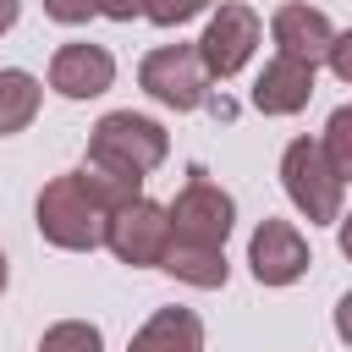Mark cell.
<instances>
[{
	"label": "cell",
	"instance_id": "1",
	"mask_svg": "<svg viewBox=\"0 0 352 352\" xmlns=\"http://www.w3.org/2000/svg\"><path fill=\"white\" fill-rule=\"evenodd\" d=\"M126 198H138V192H126L121 182L99 176L94 165H82V170H66V176L44 182V192L33 204V220H38L44 242H55L66 253H94V248H104L110 214Z\"/></svg>",
	"mask_w": 352,
	"mask_h": 352
},
{
	"label": "cell",
	"instance_id": "2",
	"mask_svg": "<svg viewBox=\"0 0 352 352\" xmlns=\"http://www.w3.org/2000/svg\"><path fill=\"white\" fill-rule=\"evenodd\" d=\"M170 154V138L154 116L138 110H110L99 116V126L88 132V165L110 182H121L126 192H143V176L160 170Z\"/></svg>",
	"mask_w": 352,
	"mask_h": 352
},
{
	"label": "cell",
	"instance_id": "3",
	"mask_svg": "<svg viewBox=\"0 0 352 352\" xmlns=\"http://www.w3.org/2000/svg\"><path fill=\"white\" fill-rule=\"evenodd\" d=\"M280 187H286V198L297 204V214L308 226H336L341 220V187L346 182L324 160L319 138H292L286 143V154H280Z\"/></svg>",
	"mask_w": 352,
	"mask_h": 352
},
{
	"label": "cell",
	"instance_id": "4",
	"mask_svg": "<svg viewBox=\"0 0 352 352\" xmlns=\"http://www.w3.org/2000/svg\"><path fill=\"white\" fill-rule=\"evenodd\" d=\"M170 209V242H187V248H226L231 226H236V204L226 187H214L204 176V165H192L187 187L165 204Z\"/></svg>",
	"mask_w": 352,
	"mask_h": 352
},
{
	"label": "cell",
	"instance_id": "5",
	"mask_svg": "<svg viewBox=\"0 0 352 352\" xmlns=\"http://www.w3.org/2000/svg\"><path fill=\"white\" fill-rule=\"evenodd\" d=\"M138 82L165 110H198L209 99V66H204L198 44H160V50H148L143 66H138Z\"/></svg>",
	"mask_w": 352,
	"mask_h": 352
},
{
	"label": "cell",
	"instance_id": "6",
	"mask_svg": "<svg viewBox=\"0 0 352 352\" xmlns=\"http://www.w3.org/2000/svg\"><path fill=\"white\" fill-rule=\"evenodd\" d=\"M165 242H170V209H165V204H154V198H143V192L126 198V204H116L110 231H104V248H110L121 264L148 270V264L165 258Z\"/></svg>",
	"mask_w": 352,
	"mask_h": 352
},
{
	"label": "cell",
	"instance_id": "7",
	"mask_svg": "<svg viewBox=\"0 0 352 352\" xmlns=\"http://www.w3.org/2000/svg\"><path fill=\"white\" fill-rule=\"evenodd\" d=\"M258 38H264V22H258V11L253 6H242V0H226L214 16H209V28H204V38H198V55H204V66H209V77H236L248 60H253V50H258Z\"/></svg>",
	"mask_w": 352,
	"mask_h": 352
},
{
	"label": "cell",
	"instance_id": "8",
	"mask_svg": "<svg viewBox=\"0 0 352 352\" xmlns=\"http://www.w3.org/2000/svg\"><path fill=\"white\" fill-rule=\"evenodd\" d=\"M248 264H253V280L258 286H292L314 258H308V242L292 220H258V231L248 236Z\"/></svg>",
	"mask_w": 352,
	"mask_h": 352
},
{
	"label": "cell",
	"instance_id": "9",
	"mask_svg": "<svg viewBox=\"0 0 352 352\" xmlns=\"http://www.w3.org/2000/svg\"><path fill=\"white\" fill-rule=\"evenodd\" d=\"M116 82V55L104 44H60L50 55V88L60 99H99Z\"/></svg>",
	"mask_w": 352,
	"mask_h": 352
},
{
	"label": "cell",
	"instance_id": "10",
	"mask_svg": "<svg viewBox=\"0 0 352 352\" xmlns=\"http://www.w3.org/2000/svg\"><path fill=\"white\" fill-rule=\"evenodd\" d=\"M270 33H275V55H292V60H308V66L330 60V44H336L330 16L314 11V6H302V0L280 6V11L270 16Z\"/></svg>",
	"mask_w": 352,
	"mask_h": 352
},
{
	"label": "cell",
	"instance_id": "11",
	"mask_svg": "<svg viewBox=\"0 0 352 352\" xmlns=\"http://www.w3.org/2000/svg\"><path fill=\"white\" fill-rule=\"evenodd\" d=\"M308 99H314V66L292 55H275L253 82V110L264 116H297Z\"/></svg>",
	"mask_w": 352,
	"mask_h": 352
},
{
	"label": "cell",
	"instance_id": "12",
	"mask_svg": "<svg viewBox=\"0 0 352 352\" xmlns=\"http://www.w3.org/2000/svg\"><path fill=\"white\" fill-rule=\"evenodd\" d=\"M126 352H204V319L192 308H154Z\"/></svg>",
	"mask_w": 352,
	"mask_h": 352
},
{
	"label": "cell",
	"instance_id": "13",
	"mask_svg": "<svg viewBox=\"0 0 352 352\" xmlns=\"http://www.w3.org/2000/svg\"><path fill=\"white\" fill-rule=\"evenodd\" d=\"M160 270L176 275V280H187V286H198V292H214V286H226V275H231L226 248H187V242H165Z\"/></svg>",
	"mask_w": 352,
	"mask_h": 352
},
{
	"label": "cell",
	"instance_id": "14",
	"mask_svg": "<svg viewBox=\"0 0 352 352\" xmlns=\"http://www.w3.org/2000/svg\"><path fill=\"white\" fill-rule=\"evenodd\" d=\"M38 104H44L38 77H33V72H22V66H6V72H0V138H11V132H22V126H33Z\"/></svg>",
	"mask_w": 352,
	"mask_h": 352
},
{
	"label": "cell",
	"instance_id": "15",
	"mask_svg": "<svg viewBox=\"0 0 352 352\" xmlns=\"http://www.w3.org/2000/svg\"><path fill=\"white\" fill-rule=\"evenodd\" d=\"M38 352H104V336L88 319H60L38 336Z\"/></svg>",
	"mask_w": 352,
	"mask_h": 352
},
{
	"label": "cell",
	"instance_id": "16",
	"mask_svg": "<svg viewBox=\"0 0 352 352\" xmlns=\"http://www.w3.org/2000/svg\"><path fill=\"white\" fill-rule=\"evenodd\" d=\"M324 160L336 165V176L341 182H352V104H341V110H330V121H324Z\"/></svg>",
	"mask_w": 352,
	"mask_h": 352
},
{
	"label": "cell",
	"instance_id": "17",
	"mask_svg": "<svg viewBox=\"0 0 352 352\" xmlns=\"http://www.w3.org/2000/svg\"><path fill=\"white\" fill-rule=\"evenodd\" d=\"M204 6H209V0H148V22H160V28H182V22H192Z\"/></svg>",
	"mask_w": 352,
	"mask_h": 352
},
{
	"label": "cell",
	"instance_id": "18",
	"mask_svg": "<svg viewBox=\"0 0 352 352\" xmlns=\"http://www.w3.org/2000/svg\"><path fill=\"white\" fill-rule=\"evenodd\" d=\"M94 11H99V0H44V16H55V22H66V28L88 22Z\"/></svg>",
	"mask_w": 352,
	"mask_h": 352
},
{
	"label": "cell",
	"instance_id": "19",
	"mask_svg": "<svg viewBox=\"0 0 352 352\" xmlns=\"http://www.w3.org/2000/svg\"><path fill=\"white\" fill-rule=\"evenodd\" d=\"M330 72H336L341 82H352V28L336 33V44H330Z\"/></svg>",
	"mask_w": 352,
	"mask_h": 352
},
{
	"label": "cell",
	"instance_id": "20",
	"mask_svg": "<svg viewBox=\"0 0 352 352\" xmlns=\"http://www.w3.org/2000/svg\"><path fill=\"white\" fill-rule=\"evenodd\" d=\"M99 16H110V22H132V16H148V0H99Z\"/></svg>",
	"mask_w": 352,
	"mask_h": 352
},
{
	"label": "cell",
	"instance_id": "21",
	"mask_svg": "<svg viewBox=\"0 0 352 352\" xmlns=\"http://www.w3.org/2000/svg\"><path fill=\"white\" fill-rule=\"evenodd\" d=\"M336 336H341V341L352 346V292H346V297L336 302Z\"/></svg>",
	"mask_w": 352,
	"mask_h": 352
},
{
	"label": "cell",
	"instance_id": "22",
	"mask_svg": "<svg viewBox=\"0 0 352 352\" xmlns=\"http://www.w3.org/2000/svg\"><path fill=\"white\" fill-rule=\"evenodd\" d=\"M336 242H341V253L352 258V214H341V220H336Z\"/></svg>",
	"mask_w": 352,
	"mask_h": 352
},
{
	"label": "cell",
	"instance_id": "23",
	"mask_svg": "<svg viewBox=\"0 0 352 352\" xmlns=\"http://www.w3.org/2000/svg\"><path fill=\"white\" fill-rule=\"evenodd\" d=\"M16 11H22V0H0V33L16 22Z\"/></svg>",
	"mask_w": 352,
	"mask_h": 352
},
{
	"label": "cell",
	"instance_id": "24",
	"mask_svg": "<svg viewBox=\"0 0 352 352\" xmlns=\"http://www.w3.org/2000/svg\"><path fill=\"white\" fill-rule=\"evenodd\" d=\"M0 292H6V253H0Z\"/></svg>",
	"mask_w": 352,
	"mask_h": 352
}]
</instances>
